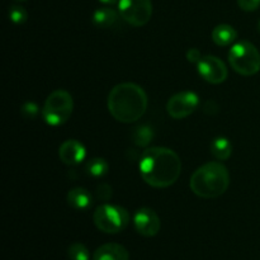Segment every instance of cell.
I'll return each instance as SVG.
<instances>
[{"label":"cell","mask_w":260,"mask_h":260,"mask_svg":"<svg viewBox=\"0 0 260 260\" xmlns=\"http://www.w3.org/2000/svg\"><path fill=\"white\" fill-rule=\"evenodd\" d=\"M101 3H103V4H114V3L119 2V0H99Z\"/></svg>","instance_id":"d4e9b609"},{"label":"cell","mask_w":260,"mask_h":260,"mask_svg":"<svg viewBox=\"0 0 260 260\" xmlns=\"http://www.w3.org/2000/svg\"><path fill=\"white\" fill-rule=\"evenodd\" d=\"M112 194H113V192H112V188L109 187L108 184H106V183H102V184L98 185V189H96V196H98L99 200L109 201L111 200Z\"/></svg>","instance_id":"7402d4cb"},{"label":"cell","mask_w":260,"mask_h":260,"mask_svg":"<svg viewBox=\"0 0 260 260\" xmlns=\"http://www.w3.org/2000/svg\"><path fill=\"white\" fill-rule=\"evenodd\" d=\"M258 29H259V32H260V20H259V23H258Z\"/></svg>","instance_id":"484cf974"},{"label":"cell","mask_w":260,"mask_h":260,"mask_svg":"<svg viewBox=\"0 0 260 260\" xmlns=\"http://www.w3.org/2000/svg\"><path fill=\"white\" fill-rule=\"evenodd\" d=\"M118 13L112 8H99L94 12L93 14V23L95 27L103 28H111L118 22Z\"/></svg>","instance_id":"9a60e30c"},{"label":"cell","mask_w":260,"mask_h":260,"mask_svg":"<svg viewBox=\"0 0 260 260\" xmlns=\"http://www.w3.org/2000/svg\"><path fill=\"white\" fill-rule=\"evenodd\" d=\"M198 73L207 83L221 84L228 79L225 62L216 56H205L198 62Z\"/></svg>","instance_id":"9c48e42d"},{"label":"cell","mask_w":260,"mask_h":260,"mask_svg":"<svg viewBox=\"0 0 260 260\" xmlns=\"http://www.w3.org/2000/svg\"><path fill=\"white\" fill-rule=\"evenodd\" d=\"M200 106V98L193 91H180L174 94L167 104L169 116L174 119H183L190 116Z\"/></svg>","instance_id":"ba28073f"},{"label":"cell","mask_w":260,"mask_h":260,"mask_svg":"<svg viewBox=\"0 0 260 260\" xmlns=\"http://www.w3.org/2000/svg\"><path fill=\"white\" fill-rule=\"evenodd\" d=\"M187 60L189 61L190 63H198L201 61V58H202V56H201V51L197 50V48H189V50L187 51Z\"/></svg>","instance_id":"cb8c5ba5"},{"label":"cell","mask_w":260,"mask_h":260,"mask_svg":"<svg viewBox=\"0 0 260 260\" xmlns=\"http://www.w3.org/2000/svg\"><path fill=\"white\" fill-rule=\"evenodd\" d=\"M17 2H25V0H17Z\"/></svg>","instance_id":"4316f807"},{"label":"cell","mask_w":260,"mask_h":260,"mask_svg":"<svg viewBox=\"0 0 260 260\" xmlns=\"http://www.w3.org/2000/svg\"><path fill=\"white\" fill-rule=\"evenodd\" d=\"M118 12L122 19L134 27H142L152 15L151 0H119Z\"/></svg>","instance_id":"52a82bcc"},{"label":"cell","mask_w":260,"mask_h":260,"mask_svg":"<svg viewBox=\"0 0 260 260\" xmlns=\"http://www.w3.org/2000/svg\"><path fill=\"white\" fill-rule=\"evenodd\" d=\"M68 256L70 260H90V253L88 248L81 243H74L69 246Z\"/></svg>","instance_id":"d6986e66"},{"label":"cell","mask_w":260,"mask_h":260,"mask_svg":"<svg viewBox=\"0 0 260 260\" xmlns=\"http://www.w3.org/2000/svg\"><path fill=\"white\" fill-rule=\"evenodd\" d=\"M236 38H238V32L230 24H220L212 30V41L221 47L231 45L235 42Z\"/></svg>","instance_id":"5bb4252c"},{"label":"cell","mask_w":260,"mask_h":260,"mask_svg":"<svg viewBox=\"0 0 260 260\" xmlns=\"http://www.w3.org/2000/svg\"><path fill=\"white\" fill-rule=\"evenodd\" d=\"M9 18L14 24H23L28 19L27 10L20 5H12L9 9Z\"/></svg>","instance_id":"ffe728a7"},{"label":"cell","mask_w":260,"mask_h":260,"mask_svg":"<svg viewBox=\"0 0 260 260\" xmlns=\"http://www.w3.org/2000/svg\"><path fill=\"white\" fill-rule=\"evenodd\" d=\"M107 106L114 119L122 123H132L146 112L147 95L137 84L122 83L112 89Z\"/></svg>","instance_id":"7a4b0ae2"},{"label":"cell","mask_w":260,"mask_h":260,"mask_svg":"<svg viewBox=\"0 0 260 260\" xmlns=\"http://www.w3.org/2000/svg\"><path fill=\"white\" fill-rule=\"evenodd\" d=\"M109 165L102 157H94L86 164V172L89 175L94 178H102L108 173Z\"/></svg>","instance_id":"ac0fdd59"},{"label":"cell","mask_w":260,"mask_h":260,"mask_svg":"<svg viewBox=\"0 0 260 260\" xmlns=\"http://www.w3.org/2000/svg\"><path fill=\"white\" fill-rule=\"evenodd\" d=\"M22 114L25 118L33 119L38 114L37 104L33 103V102H27V103L22 107Z\"/></svg>","instance_id":"44dd1931"},{"label":"cell","mask_w":260,"mask_h":260,"mask_svg":"<svg viewBox=\"0 0 260 260\" xmlns=\"http://www.w3.org/2000/svg\"><path fill=\"white\" fill-rule=\"evenodd\" d=\"M91 260H129V254L121 244L107 243L94 251Z\"/></svg>","instance_id":"7c38bea8"},{"label":"cell","mask_w":260,"mask_h":260,"mask_svg":"<svg viewBox=\"0 0 260 260\" xmlns=\"http://www.w3.org/2000/svg\"><path fill=\"white\" fill-rule=\"evenodd\" d=\"M230 174L222 162L211 161L198 168L192 174L189 187L196 196L205 200H213L228 190Z\"/></svg>","instance_id":"3957f363"},{"label":"cell","mask_w":260,"mask_h":260,"mask_svg":"<svg viewBox=\"0 0 260 260\" xmlns=\"http://www.w3.org/2000/svg\"><path fill=\"white\" fill-rule=\"evenodd\" d=\"M134 225L137 233L145 238H154L159 234L161 222L154 210L142 207L136 211L134 216Z\"/></svg>","instance_id":"30bf717a"},{"label":"cell","mask_w":260,"mask_h":260,"mask_svg":"<svg viewBox=\"0 0 260 260\" xmlns=\"http://www.w3.org/2000/svg\"><path fill=\"white\" fill-rule=\"evenodd\" d=\"M182 161L177 152L168 147H150L140 160L142 179L154 188H168L179 179Z\"/></svg>","instance_id":"6da1fadb"},{"label":"cell","mask_w":260,"mask_h":260,"mask_svg":"<svg viewBox=\"0 0 260 260\" xmlns=\"http://www.w3.org/2000/svg\"><path fill=\"white\" fill-rule=\"evenodd\" d=\"M238 4L244 12H254L260 7V0H238Z\"/></svg>","instance_id":"603a6c76"},{"label":"cell","mask_w":260,"mask_h":260,"mask_svg":"<svg viewBox=\"0 0 260 260\" xmlns=\"http://www.w3.org/2000/svg\"><path fill=\"white\" fill-rule=\"evenodd\" d=\"M211 152L220 161H225L233 154V144L226 137H217L211 142Z\"/></svg>","instance_id":"2e32d148"},{"label":"cell","mask_w":260,"mask_h":260,"mask_svg":"<svg viewBox=\"0 0 260 260\" xmlns=\"http://www.w3.org/2000/svg\"><path fill=\"white\" fill-rule=\"evenodd\" d=\"M74 101L69 91L57 89L47 96L42 108V117L50 126H61L66 123L73 114Z\"/></svg>","instance_id":"277c9868"},{"label":"cell","mask_w":260,"mask_h":260,"mask_svg":"<svg viewBox=\"0 0 260 260\" xmlns=\"http://www.w3.org/2000/svg\"><path fill=\"white\" fill-rule=\"evenodd\" d=\"M231 68L243 76H253L260 70V53L253 43L240 41L229 52Z\"/></svg>","instance_id":"5b68a950"},{"label":"cell","mask_w":260,"mask_h":260,"mask_svg":"<svg viewBox=\"0 0 260 260\" xmlns=\"http://www.w3.org/2000/svg\"><path fill=\"white\" fill-rule=\"evenodd\" d=\"M132 142H134L136 146L144 147L151 142L152 137H154V131H152L151 127L149 126H139L132 131Z\"/></svg>","instance_id":"e0dca14e"},{"label":"cell","mask_w":260,"mask_h":260,"mask_svg":"<svg viewBox=\"0 0 260 260\" xmlns=\"http://www.w3.org/2000/svg\"><path fill=\"white\" fill-rule=\"evenodd\" d=\"M68 203L71 208L76 211H85L93 205V197L85 188H73L68 193Z\"/></svg>","instance_id":"4fadbf2b"},{"label":"cell","mask_w":260,"mask_h":260,"mask_svg":"<svg viewBox=\"0 0 260 260\" xmlns=\"http://www.w3.org/2000/svg\"><path fill=\"white\" fill-rule=\"evenodd\" d=\"M94 225L106 234H118L129 223V213L122 206L102 205L94 211Z\"/></svg>","instance_id":"8992f818"},{"label":"cell","mask_w":260,"mask_h":260,"mask_svg":"<svg viewBox=\"0 0 260 260\" xmlns=\"http://www.w3.org/2000/svg\"><path fill=\"white\" fill-rule=\"evenodd\" d=\"M85 146L78 140H66L58 149V157L63 164L69 165V167L80 164L85 159Z\"/></svg>","instance_id":"8fae6325"}]
</instances>
